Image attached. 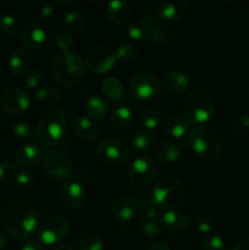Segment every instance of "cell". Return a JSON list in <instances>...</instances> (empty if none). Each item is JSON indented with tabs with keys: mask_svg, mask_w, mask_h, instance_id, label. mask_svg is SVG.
<instances>
[{
	"mask_svg": "<svg viewBox=\"0 0 249 250\" xmlns=\"http://www.w3.org/2000/svg\"><path fill=\"white\" fill-rule=\"evenodd\" d=\"M1 224L12 238L26 241L36 233L38 225L36 210L23 200H12L2 210Z\"/></svg>",
	"mask_w": 249,
	"mask_h": 250,
	"instance_id": "1",
	"label": "cell"
},
{
	"mask_svg": "<svg viewBox=\"0 0 249 250\" xmlns=\"http://www.w3.org/2000/svg\"><path fill=\"white\" fill-rule=\"evenodd\" d=\"M151 194V199L159 209L171 211L185 202V183L175 175L163 176L155 182Z\"/></svg>",
	"mask_w": 249,
	"mask_h": 250,
	"instance_id": "2",
	"label": "cell"
},
{
	"mask_svg": "<svg viewBox=\"0 0 249 250\" xmlns=\"http://www.w3.org/2000/svg\"><path fill=\"white\" fill-rule=\"evenodd\" d=\"M67 121L60 109H49L42 115L37 125L36 134L39 143L44 146H59L65 139Z\"/></svg>",
	"mask_w": 249,
	"mask_h": 250,
	"instance_id": "3",
	"label": "cell"
},
{
	"mask_svg": "<svg viewBox=\"0 0 249 250\" xmlns=\"http://www.w3.org/2000/svg\"><path fill=\"white\" fill-rule=\"evenodd\" d=\"M185 116L190 125L203 126L214 115L215 103L211 94L203 88H194L188 93L183 104Z\"/></svg>",
	"mask_w": 249,
	"mask_h": 250,
	"instance_id": "4",
	"label": "cell"
},
{
	"mask_svg": "<svg viewBox=\"0 0 249 250\" xmlns=\"http://www.w3.org/2000/svg\"><path fill=\"white\" fill-rule=\"evenodd\" d=\"M84 62L77 53H63L55 58L51 65V75L61 85L72 87L84 77Z\"/></svg>",
	"mask_w": 249,
	"mask_h": 250,
	"instance_id": "5",
	"label": "cell"
},
{
	"mask_svg": "<svg viewBox=\"0 0 249 250\" xmlns=\"http://www.w3.org/2000/svg\"><path fill=\"white\" fill-rule=\"evenodd\" d=\"M189 146L198 156L214 160L224 150V139L217 131L208 126L195 127L189 133Z\"/></svg>",
	"mask_w": 249,
	"mask_h": 250,
	"instance_id": "6",
	"label": "cell"
},
{
	"mask_svg": "<svg viewBox=\"0 0 249 250\" xmlns=\"http://www.w3.org/2000/svg\"><path fill=\"white\" fill-rule=\"evenodd\" d=\"M70 232V225L65 217L60 215H48L38 222L36 229L39 243L54 246L62 242Z\"/></svg>",
	"mask_w": 249,
	"mask_h": 250,
	"instance_id": "7",
	"label": "cell"
},
{
	"mask_svg": "<svg viewBox=\"0 0 249 250\" xmlns=\"http://www.w3.org/2000/svg\"><path fill=\"white\" fill-rule=\"evenodd\" d=\"M128 148L122 141L117 138H105L98 144L97 155L98 159L104 165L110 167H119L128 159Z\"/></svg>",
	"mask_w": 249,
	"mask_h": 250,
	"instance_id": "8",
	"label": "cell"
},
{
	"mask_svg": "<svg viewBox=\"0 0 249 250\" xmlns=\"http://www.w3.org/2000/svg\"><path fill=\"white\" fill-rule=\"evenodd\" d=\"M159 173V166L153 158L141 155L134 159L128 170L129 181L134 186L144 187L153 182Z\"/></svg>",
	"mask_w": 249,
	"mask_h": 250,
	"instance_id": "9",
	"label": "cell"
},
{
	"mask_svg": "<svg viewBox=\"0 0 249 250\" xmlns=\"http://www.w3.org/2000/svg\"><path fill=\"white\" fill-rule=\"evenodd\" d=\"M116 53L111 48L105 45H98L89 49L85 55V65L90 72L95 75H103L114 68L116 65Z\"/></svg>",
	"mask_w": 249,
	"mask_h": 250,
	"instance_id": "10",
	"label": "cell"
},
{
	"mask_svg": "<svg viewBox=\"0 0 249 250\" xmlns=\"http://www.w3.org/2000/svg\"><path fill=\"white\" fill-rule=\"evenodd\" d=\"M42 165L46 173L58 180L68 178L75 172V166L70 156L62 151H48L42 159Z\"/></svg>",
	"mask_w": 249,
	"mask_h": 250,
	"instance_id": "11",
	"label": "cell"
},
{
	"mask_svg": "<svg viewBox=\"0 0 249 250\" xmlns=\"http://www.w3.org/2000/svg\"><path fill=\"white\" fill-rule=\"evenodd\" d=\"M160 81L151 73L142 72L137 73L132 77L129 82V90L134 99L137 100H151L160 92Z\"/></svg>",
	"mask_w": 249,
	"mask_h": 250,
	"instance_id": "12",
	"label": "cell"
},
{
	"mask_svg": "<svg viewBox=\"0 0 249 250\" xmlns=\"http://www.w3.org/2000/svg\"><path fill=\"white\" fill-rule=\"evenodd\" d=\"M31 105L29 94L20 88H11L4 92L0 98V107L6 114L20 115L26 111Z\"/></svg>",
	"mask_w": 249,
	"mask_h": 250,
	"instance_id": "13",
	"label": "cell"
},
{
	"mask_svg": "<svg viewBox=\"0 0 249 250\" xmlns=\"http://www.w3.org/2000/svg\"><path fill=\"white\" fill-rule=\"evenodd\" d=\"M21 43L28 49H42L48 44L50 32L46 26L42 23H31L21 33Z\"/></svg>",
	"mask_w": 249,
	"mask_h": 250,
	"instance_id": "14",
	"label": "cell"
},
{
	"mask_svg": "<svg viewBox=\"0 0 249 250\" xmlns=\"http://www.w3.org/2000/svg\"><path fill=\"white\" fill-rule=\"evenodd\" d=\"M59 198L63 207L78 209L85 202V190L78 182H66L59 189Z\"/></svg>",
	"mask_w": 249,
	"mask_h": 250,
	"instance_id": "15",
	"label": "cell"
},
{
	"mask_svg": "<svg viewBox=\"0 0 249 250\" xmlns=\"http://www.w3.org/2000/svg\"><path fill=\"white\" fill-rule=\"evenodd\" d=\"M155 14L145 12L142 15L138 20L132 22L128 27V37L136 42H145L149 41L151 37V32L155 27L156 22Z\"/></svg>",
	"mask_w": 249,
	"mask_h": 250,
	"instance_id": "16",
	"label": "cell"
},
{
	"mask_svg": "<svg viewBox=\"0 0 249 250\" xmlns=\"http://www.w3.org/2000/svg\"><path fill=\"white\" fill-rule=\"evenodd\" d=\"M188 7V1L186 0H171V1L159 2L155 9L156 19L160 20L163 23L177 21L181 19Z\"/></svg>",
	"mask_w": 249,
	"mask_h": 250,
	"instance_id": "17",
	"label": "cell"
},
{
	"mask_svg": "<svg viewBox=\"0 0 249 250\" xmlns=\"http://www.w3.org/2000/svg\"><path fill=\"white\" fill-rule=\"evenodd\" d=\"M43 156V148L39 144L27 143L17 149L16 154H15V161H16L17 166H20L21 168H29L42 163Z\"/></svg>",
	"mask_w": 249,
	"mask_h": 250,
	"instance_id": "18",
	"label": "cell"
},
{
	"mask_svg": "<svg viewBox=\"0 0 249 250\" xmlns=\"http://www.w3.org/2000/svg\"><path fill=\"white\" fill-rule=\"evenodd\" d=\"M137 209V200L129 194L119 195L112 203V215L121 222L131 221L136 215Z\"/></svg>",
	"mask_w": 249,
	"mask_h": 250,
	"instance_id": "19",
	"label": "cell"
},
{
	"mask_svg": "<svg viewBox=\"0 0 249 250\" xmlns=\"http://www.w3.org/2000/svg\"><path fill=\"white\" fill-rule=\"evenodd\" d=\"M73 132L80 141L92 143L99 136V129L90 117L78 116L73 121Z\"/></svg>",
	"mask_w": 249,
	"mask_h": 250,
	"instance_id": "20",
	"label": "cell"
},
{
	"mask_svg": "<svg viewBox=\"0 0 249 250\" xmlns=\"http://www.w3.org/2000/svg\"><path fill=\"white\" fill-rule=\"evenodd\" d=\"M160 224L163 225L164 229H168V231L182 233L190 227V220L183 212L171 210V211H166L165 214L161 215Z\"/></svg>",
	"mask_w": 249,
	"mask_h": 250,
	"instance_id": "21",
	"label": "cell"
},
{
	"mask_svg": "<svg viewBox=\"0 0 249 250\" xmlns=\"http://www.w3.org/2000/svg\"><path fill=\"white\" fill-rule=\"evenodd\" d=\"M190 84L189 76L178 71H172L164 76L163 85L164 89L170 94H181L186 92Z\"/></svg>",
	"mask_w": 249,
	"mask_h": 250,
	"instance_id": "22",
	"label": "cell"
},
{
	"mask_svg": "<svg viewBox=\"0 0 249 250\" xmlns=\"http://www.w3.org/2000/svg\"><path fill=\"white\" fill-rule=\"evenodd\" d=\"M132 14L129 2L124 0H112L106 5V17L115 24H122L128 21Z\"/></svg>",
	"mask_w": 249,
	"mask_h": 250,
	"instance_id": "23",
	"label": "cell"
},
{
	"mask_svg": "<svg viewBox=\"0 0 249 250\" xmlns=\"http://www.w3.org/2000/svg\"><path fill=\"white\" fill-rule=\"evenodd\" d=\"M164 129H165V132L168 136L181 139L189 136L190 124L187 121L186 117L173 115V116L166 119V121L164 122Z\"/></svg>",
	"mask_w": 249,
	"mask_h": 250,
	"instance_id": "24",
	"label": "cell"
},
{
	"mask_svg": "<svg viewBox=\"0 0 249 250\" xmlns=\"http://www.w3.org/2000/svg\"><path fill=\"white\" fill-rule=\"evenodd\" d=\"M154 154H155V158L161 163H175L180 158L181 149L173 142L164 141L156 144Z\"/></svg>",
	"mask_w": 249,
	"mask_h": 250,
	"instance_id": "25",
	"label": "cell"
},
{
	"mask_svg": "<svg viewBox=\"0 0 249 250\" xmlns=\"http://www.w3.org/2000/svg\"><path fill=\"white\" fill-rule=\"evenodd\" d=\"M29 55L26 49L17 48L12 51L9 59V68L12 75L21 76L28 68Z\"/></svg>",
	"mask_w": 249,
	"mask_h": 250,
	"instance_id": "26",
	"label": "cell"
},
{
	"mask_svg": "<svg viewBox=\"0 0 249 250\" xmlns=\"http://www.w3.org/2000/svg\"><path fill=\"white\" fill-rule=\"evenodd\" d=\"M85 112L92 120H104L109 112V105L102 97L93 95L85 102Z\"/></svg>",
	"mask_w": 249,
	"mask_h": 250,
	"instance_id": "27",
	"label": "cell"
},
{
	"mask_svg": "<svg viewBox=\"0 0 249 250\" xmlns=\"http://www.w3.org/2000/svg\"><path fill=\"white\" fill-rule=\"evenodd\" d=\"M133 120V110L128 105H119L115 107L110 115L111 125L117 129H124L131 125Z\"/></svg>",
	"mask_w": 249,
	"mask_h": 250,
	"instance_id": "28",
	"label": "cell"
},
{
	"mask_svg": "<svg viewBox=\"0 0 249 250\" xmlns=\"http://www.w3.org/2000/svg\"><path fill=\"white\" fill-rule=\"evenodd\" d=\"M132 146L134 149L139 151H148L155 149L156 146V136L151 131L142 129L136 132L132 137Z\"/></svg>",
	"mask_w": 249,
	"mask_h": 250,
	"instance_id": "29",
	"label": "cell"
},
{
	"mask_svg": "<svg viewBox=\"0 0 249 250\" xmlns=\"http://www.w3.org/2000/svg\"><path fill=\"white\" fill-rule=\"evenodd\" d=\"M100 88H102V92L104 93L109 99L115 100V102H120V100L124 99V87H122V83L120 82L117 78H104V80L102 81V83H100Z\"/></svg>",
	"mask_w": 249,
	"mask_h": 250,
	"instance_id": "30",
	"label": "cell"
},
{
	"mask_svg": "<svg viewBox=\"0 0 249 250\" xmlns=\"http://www.w3.org/2000/svg\"><path fill=\"white\" fill-rule=\"evenodd\" d=\"M161 120H163V114H161V110L156 105L146 106L142 111V124L148 131H153V129L158 128L159 125L161 124Z\"/></svg>",
	"mask_w": 249,
	"mask_h": 250,
	"instance_id": "31",
	"label": "cell"
},
{
	"mask_svg": "<svg viewBox=\"0 0 249 250\" xmlns=\"http://www.w3.org/2000/svg\"><path fill=\"white\" fill-rule=\"evenodd\" d=\"M173 29L167 23H156L151 32V43L155 45L161 46L167 44L172 39Z\"/></svg>",
	"mask_w": 249,
	"mask_h": 250,
	"instance_id": "32",
	"label": "cell"
},
{
	"mask_svg": "<svg viewBox=\"0 0 249 250\" xmlns=\"http://www.w3.org/2000/svg\"><path fill=\"white\" fill-rule=\"evenodd\" d=\"M139 212L144 221H158V219H160L159 208L156 207L153 199H149V198H142L139 202Z\"/></svg>",
	"mask_w": 249,
	"mask_h": 250,
	"instance_id": "33",
	"label": "cell"
},
{
	"mask_svg": "<svg viewBox=\"0 0 249 250\" xmlns=\"http://www.w3.org/2000/svg\"><path fill=\"white\" fill-rule=\"evenodd\" d=\"M0 31L9 38H16L19 33V22L11 14H2L0 16Z\"/></svg>",
	"mask_w": 249,
	"mask_h": 250,
	"instance_id": "34",
	"label": "cell"
},
{
	"mask_svg": "<svg viewBox=\"0 0 249 250\" xmlns=\"http://www.w3.org/2000/svg\"><path fill=\"white\" fill-rule=\"evenodd\" d=\"M36 98L46 105H54L61 100V94L56 88L54 87H42L38 88L36 92Z\"/></svg>",
	"mask_w": 249,
	"mask_h": 250,
	"instance_id": "35",
	"label": "cell"
},
{
	"mask_svg": "<svg viewBox=\"0 0 249 250\" xmlns=\"http://www.w3.org/2000/svg\"><path fill=\"white\" fill-rule=\"evenodd\" d=\"M55 43L56 48L61 51V54L63 53H70L71 49L75 46L76 41H75V37L72 36V33L66 29H61L60 32H58L55 37Z\"/></svg>",
	"mask_w": 249,
	"mask_h": 250,
	"instance_id": "36",
	"label": "cell"
},
{
	"mask_svg": "<svg viewBox=\"0 0 249 250\" xmlns=\"http://www.w3.org/2000/svg\"><path fill=\"white\" fill-rule=\"evenodd\" d=\"M63 23L72 31H82L85 27V17L78 11H67L63 15Z\"/></svg>",
	"mask_w": 249,
	"mask_h": 250,
	"instance_id": "37",
	"label": "cell"
},
{
	"mask_svg": "<svg viewBox=\"0 0 249 250\" xmlns=\"http://www.w3.org/2000/svg\"><path fill=\"white\" fill-rule=\"evenodd\" d=\"M12 134L17 141H28L33 136V127L28 122H19L12 127Z\"/></svg>",
	"mask_w": 249,
	"mask_h": 250,
	"instance_id": "38",
	"label": "cell"
},
{
	"mask_svg": "<svg viewBox=\"0 0 249 250\" xmlns=\"http://www.w3.org/2000/svg\"><path fill=\"white\" fill-rule=\"evenodd\" d=\"M104 241L97 234L84 237L78 244L80 250H104Z\"/></svg>",
	"mask_w": 249,
	"mask_h": 250,
	"instance_id": "39",
	"label": "cell"
},
{
	"mask_svg": "<svg viewBox=\"0 0 249 250\" xmlns=\"http://www.w3.org/2000/svg\"><path fill=\"white\" fill-rule=\"evenodd\" d=\"M17 171L14 164L9 161H1L0 163V183H9L14 178H16Z\"/></svg>",
	"mask_w": 249,
	"mask_h": 250,
	"instance_id": "40",
	"label": "cell"
},
{
	"mask_svg": "<svg viewBox=\"0 0 249 250\" xmlns=\"http://www.w3.org/2000/svg\"><path fill=\"white\" fill-rule=\"evenodd\" d=\"M136 55H137L136 48L129 43H122L116 50L117 60L124 61V62L132 61L134 58H136Z\"/></svg>",
	"mask_w": 249,
	"mask_h": 250,
	"instance_id": "41",
	"label": "cell"
},
{
	"mask_svg": "<svg viewBox=\"0 0 249 250\" xmlns=\"http://www.w3.org/2000/svg\"><path fill=\"white\" fill-rule=\"evenodd\" d=\"M214 227V219L210 212H202L197 219V229L200 233L209 234Z\"/></svg>",
	"mask_w": 249,
	"mask_h": 250,
	"instance_id": "42",
	"label": "cell"
},
{
	"mask_svg": "<svg viewBox=\"0 0 249 250\" xmlns=\"http://www.w3.org/2000/svg\"><path fill=\"white\" fill-rule=\"evenodd\" d=\"M203 250H225V242L217 234H208L203 241Z\"/></svg>",
	"mask_w": 249,
	"mask_h": 250,
	"instance_id": "43",
	"label": "cell"
},
{
	"mask_svg": "<svg viewBox=\"0 0 249 250\" xmlns=\"http://www.w3.org/2000/svg\"><path fill=\"white\" fill-rule=\"evenodd\" d=\"M42 81H43V72L41 70H38V68H33V70H31L27 73L23 83L26 85V88H28V89H34V88L39 87Z\"/></svg>",
	"mask_w": 249,
	"mask_h": 250,
	"instance_id": "44",
	"label": "cell"
},
{
	"mask_svg": "<svg viewBox=\"0 0 249 250\" xmlns=\"http://www.w3.org/2000/svg\"><path fill=\"white\" fill-rule=\"evenodd\" d=\"M141 231L146 237H158L161 233V227L158 221H143L141 224Z\"/></svg>",
	"mask_w": 249,
	"mask_h": 250,
	"instance_id": "45",
	"label": "cell"
},
{
	"mask_svg": "<svg viewBox=\"0 0 249 250\" xmlns=\"http://www.w3.org/2000/svg\"><path fill=\"white\" fill-rule=\"evenodd\" d=\"M16 181L19 183V186L23 189H29L32 188V186L34 185V178L32 176V173L27 170H21L20 172H17L16 175Z\"/></svg>",
	"mask_w": 249,
	"mask_h": 250,
	"instance_id": "46",
	"label": "cell"
},
{
	"mask_svg": "<svg viewBox=\"0 0 249 250\" xmlns=\"http://www.w3.org/2000/svg\"><path fill=\"white\" fill-rule=\"evenodd\" d=\"M233 131L238 134L246 133L249 131V115H243L234 122Z\"/></svg>",
	"mask_w": 249,
	"mask_h": 250,
	"instance_id": "47",
	"label": "cell"
},
{
	"mask_svg": "<svg viewBox=\"0 0 249 250\" xmlns=\"http://www.w3.org/2000/svg\"><path fill=\"white\" fill-rule=\"evenodd\" d=\"M55 12V7H54V4H46L44 6H42L41 9V16L43 19H50L51 16Z\"/></svg>",
	"mask_w": 249,
	"mask_h": 250,
	"instance_id": "48",
	"label": "cell"
},
{
	"mask_svg": "<svg viewBox=\"0 0 249 250\" xmlns=\"http://www.w3.org/2000/svg\"><path fill=\"white\" fill-rule=\"evenodd\" d=\"M231 250H249V236H246L239 239Z\"/></svg>",
	"mask_w": 249,
	"mask_h": 250,
	"instance_id": "49",
	"label": "cell"
},
{
	"mask_svg": "<svg viewBox=\"0 0 249 250\" xmlns=\"http://www.w3.org/2000/svg\"><path fill=\"white\" fill-rule=\"evenodd\" d=\"M21 250H45V249H44L43 244L42 243H39V242L37 241H32L24 244Z\"/></svg>",
	"mask_w": 249,
	"mask_h": 250,
	"instance_id": "50",
	"label": "cell"
},
{
	"mask_svg": "<svg viewBox=\"0 0 249 250\" xmlns=\"http://www.w3.org/2000/svg\"><path fill=\"white\" fill-rule=\"evenodd\" d=\"M146 250H171V248L164 243H154Z\"/></svg>",
	"mask_w": 249,
	"mask_h": 250,
	"instance_id": "51",
	"label": "cell"
},
{
	"mask_svg": "<svg viewBox=\"0 0 249 250\" xmlns=\"http://www.w3.org/2000/svg\"><path fill=\"white\" fill-rule=\"evenodd\" d=\"M9 243V238H7V234L5 232L0 231V250H2Z\"/></svg>",
	"mask_w": 249,
	"mask_h": 250,
	"instance_id": "52",
	"label": "cell"
},
{
	"mask_svg": "<svg viewBox=\"0 0 249 250\" xmlns=\"http://www.w3.org/2000/svg\"><path fill=\"white\" fill-rule=\"evenodd\" d=\"M73 1L72 0H68V1H59V0H56L55 2H54V5H59V6H68V5H72Z\"/></svg>",
	"mask_w": 249,
	"mask_h": 250,
	"instance_id": "53",
	"label": "cell"
},
{
	"mask_svg": "<svg viewBox=\"0 0 249 250\" xmlns=\"http://www.w3.org/2000/svg\"><path fill=\"white\" fill-rule=\"evenodd\" d=\"M53 250H73V248H71L70 246H66V244H61V246H58Z\"/></svg>",
	"mask_w": 249,
	"mask_h": 250,
	"instance_id": "54",
	"label": "cell"
}]
</instances>
